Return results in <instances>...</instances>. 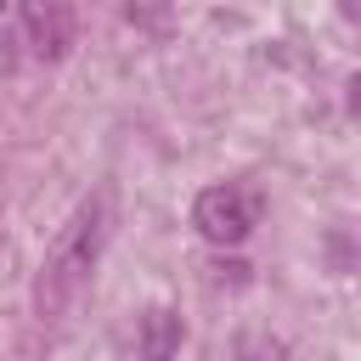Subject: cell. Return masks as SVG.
<instances>
[{
  "label": "cell",
  "mask_w": 361,
  "mask_h": 361,
  "mask_svg": "<svg viewBox=\"0 0 361 361\" xmlns=\"http://www.w3.org/2000/svg\"><path fill=\"white\" fill-rule=\"evenodd\" d=\"M102 237H107V197H85L45 248V265H39V282H34L39 316H62L85 293V282L102 259Z\"/></svg>",
  "instance_id": "obj_1"
},
{
  "label": "cell",
  "mask_w": 361,
  "mask_h": 361,
  "mask_svg": "<svg viewBox=\"0 0 361 361\" xmlns=\"http://www.w3.org/2000/svg\"><path fill=\"white\" fill-rule=\"evenodd\" d=\"M192 226H197L214 248H237V243H248V231L259 226V197H254L248 186H209V192H197V203H192Z\"/></svg>",
  "instance_id": "obj_2"
},
{
  "label": "cell",
  "mask_w": 361,
  "mask_h": 361,
  "mask_svg": "<svg viewBox=\"0 0 361 361\" xmlns=\"http://www.w3.org/2000/svg\"><path fill=\"white\" fill-rule=\"evenodd\" d=\"M17 23H23L39 62H62L73 45V28H79L73 0H17Z\"/></svg>",
  "instance_id": "obj_3"
},
{
  "label": "cell",
  "mask_w": 361,
  "mask_h": 361,
  "mask_svg": "<svg viewBox=\"0 0 361 361\" xmlns=\"http://www.w3.org/2000/svg\"><path fill=\"white\" fill-rule=\"evenodd\" d=\"M175 350H180V316L152 305L141 316V361H175Z\"/></svg>",
  "instance_id": "obj_4"
},
{
  "label": "cell",
  "mask_w": 361,
  "mask_h": 361,
  "mask_svg": "<svg viewBox=\"0 0 361 361\" xmlns=\"http://www.w3.org/2000/svg\"><path fill=\"white\" fill-rule=\"evenodd\" d=\"M350 107H355V113H361V73H355V79H350Z\"/></svg>",
  "instance_id": "obj_5"
}]
</instances>
